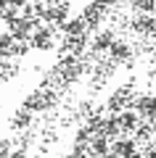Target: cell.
<instances>
[{
    "label": "cell",
    "mask_w": 156,
    "mask_h": 158,
    "mask_svg": "<svg viewBox=\"0 0 156 158\" xmlns=\"http://www.w3.org/2000/svg\"><path fill=\"white\" fill-rule=\"evenodd\" d=\"M106 0H95V3H90L87 8L82 11V21L87 24V27H98L100 19H103V13H106Z\"/></svg>",
    "instance_id": "cell-1"
},
{
    "label": "cell",
    "mask_w": 156,
    "mask_h": 158,
    "mask_svg": "<svg viewBox=\"0 0 156 158\" xmlns=\"http://www.w3.org/2000/svg\"><path fill=\"white\" fill-rule=\"evenodd\" d=\"M132 108L138 111V116L145 118V121L156 118V98H154V95H140L138 100L132 103Z\"/></svg>",
    "instance_id": "cell-2"
},
{
    "label": "cell",
    "mask_w": 156,
    "mask_h": 158,
    "mask_svg": "<svg viewBox=\"0 0 156 158\" xmlns=\"http://www.w3.org/2000/svg\"><path fill=\"white\" fill-rule=\"evenodd\" d=\"M32 48H37V50H50V48H53V29H50V27L34 29V34H32Z\"/></svg>",
    "instance_id": "cell-3"
},
{
    "label": "cell",
    "mask_w": 156,
    "mask_h": 158,
    "mask_svg": "<svg viewBox=\"0 0 156 158\" xmlns=\"http://www.w3.org/2000/svg\"><path fill=\"white\" fill-rule=\"evenodd\" d=\"M32 29H34V24H32V21H27V19H21V16L13 19V21L8 24V32H11V34H13V40H19V42H24V40L29 37V32H32Z\"/></svg>",
    "instance_id": "cell-4"
},
{
    "label": "cell",
    "mask_w": 156,
    "mask_h": 158,
    "mask_svg": "<svg viewBox=\"0 0 156 158\" xmlns=\"http://www.w3.org/2000/svg\"><path fill=\"white\" fill-rule=\"evenodd\" d=\"M122 121H119V113H111V116H106V124H103V135L109 137V140H119L122 137Z\"/></svg>",
    "instance_id": "cell-5"
},
{
    "label": "cell",
    "mask_w": 156,
    "mask_h": 158,
    "mask_svg": "<svg viewBox=\"0 0 156 158\" xmlns=\"http://www.w3.org/2000/svg\"><path fill=\"white\" fill-rule=\"evenodd\" d=\"M135 150H138V142L135 140H122V137H119V140H114V145H111V153L119 156V158H130Z\"/></svg>",
    "instance_id": "cell-6"
},
{
    "label": "cell",
    "mask_w": 156,
    "mask_h": 158,
    "mask_svg": "<svg viewBox=\"0 0 156 158\" xmlns=\"http://www.w3.org/2000/svg\"><path fill=\"white\" fill-rule=\"evenodd\" d=\"M119 121H122V129L124 132H135L138 124H140V116H138L135 108H124V111L119 113Z\"/></svg>",
    "instance_id": "cell-7"
},
{
    "label": "cell",
    "mask_w": 156,
    "mask_h": 158,
    "mask_svg": "<svg viewBox=\"0 0 156 158\" xmlns=\"http://www.w3.org/2000/svg\"><path fill=\"white\" fill-rule=\"evenodd\" d=\"M132 29H135V32H140V34H154L156 32V19L140 13V16L132 21Z\"/></svg>",
    "instance_id": "cell-8"
},
{
    "label": "cell",
    "mask_w": 156,
    "mask_h": 158,
    "mask_svg": "<svg viewBox=\"0 0 156 158\" xmlns=\"http://www.w3.org/2000/svg\"><path fill=\"white\" fill-rule=\"evenodd\" d=\"M90 150H93V156H106V153H111V145H109V137L106 135H95L93 140H90Z\"/></svg>",
    "instance_id": "cell-9"
},
{
    "label": "cell",
    "mask_w": 156,
    "mask_h": 158,
    "mask_svg": "<svg viewBox=\"0 0 156 158\" xmlns=\"http://www.w3.org/2000/svg\"><path fill=\"white\" fill-rule=\"evenodd\" d=\"M85 27H87V24L82 21V16H79V19H72V21H66V24H61V29L69 34V37H82V34H85Z\"/></svg>",
    "instance_id": "cell-10"
},
{
    "label": "cell",
    "mask_w": 156,
    "mask_h": 158,
    "mask_svg": "<svg viewBox=\"0 0 156 158\" xmlns=\"http://www.w3.org/2000/svg\"><path fill=\"white\" fill-rule=\"evenodd\" d=\"M117 42L111 32H98V37L93 40V50H111V45Z\"/></svg>",
    "instance_id": "cell-11"
},
{
    "label": "cell",
    "mask_w": 156,
    "mask_h": 158,
    "mask_svg": "<svg viewBox=\"0 0 156 158\" xmlns=\"http://www.w3.org/2000/svg\"><path fill=\"white\" fill-rule=\"evenodd\" d=\"M124 103H127V90H117L111 95V100H109V111L111 113H119V111H124Z\"/></svg>",
    "instance_id": "cell-12"
},
{
    "label": "cell",
    "mask_w": 156,
    "mask_h": 158,
    "mask_svg": "<svg viewBox=\"0 0 156 158\" xmlns=\"http://www.w3.org/2000/svg\"><path fill=\"white\" fill-rule=\"evenodd\" d=\"M109 53H111L114 61H124V58H130V45H127V42H119V40H117V42L111 45V50H109Z\"/></svg>",
    "instance_id": "cell-13"
},
{
    "label": "cell",
    "mask_w": 156,
    "mask_h": 158,
    "mask_svg": "<svg viewBox=\"0 0 156 158\" xmlns=\"http://www.w3.org/2000/svg\"><path fill=\"white\" fill-rule=\"evenodd\" d=\"M132 8H135L138 13L154 16V11H156V0H132Z\"/></svg>",
    "instance_id": "cell-14"
},
{
    "label": "cell",
    "mask_w": 156,
    "mask_h": 158,
    "mask_svg": "<svg viewBox=\"0 0 156 158\" xmlns=\"http://www.w3.org/2000/svg\"><path fill=\"white\" fill-rule=\"evenodd\" d=\"M151 132H154V127H151L148 121H143V124H138V129H135V140L138 142H148Z\"/></svg>",
    "instance_id": "cell-15"
},
{
    "label": "cell",
    "mask_w": 156,
    "mask_h": 158,
    "mask_svg": "<svg viewBox=\"0 0 156 158\" xmlns=\"http://www.w3.org/2000/svg\"><path fill=\"white\" fill-rule=\"evenodd\" d=\"M82 45H85V34H82V37H69L66 40V50L79 53V50H82Z\"/></svg>",
    "instance_id": "cell-16"
},
{
    "label": "cell",
    "mask_w": 156,
    "mask_h": 158,
    "mask_svg": "<svg viewBox=\"0 0 156 158\" xmlns=\"http://www.w3.org/2000/svg\"><path fill=\"white\" fill-rule=\"evenodd\" d=\"M29 118H32V113L24 108L21 113H16V118H13V127H27V124H29Z\"/></svg>",
    "instance_id": "cell-17"
},
{
    "label": "cell",
    "mask_w": 156,
    "mask_h": 158,
    "mask_svg": "<svg viewBox=\"0 0 156 158\" xmlns=\"http://www.w3.org/2000/svg\"><path fill=\"white\" fill-rule=\"evenodd\" d=\"M27 50H29V45H27V42H13V48H11V56H24Z\"/></svg>",
    "instance_id": "cell-18"
},
{
    "label": "cell",
    "mask_w": 156,
    "mask_h": 158,
    "mask_svg": "<svg viewBox=\"0 0 156 158\" xmlns=\"http://www.w3.org/2000/svg\"><path fill=\"white\" fill-rule=\"evenodd\" d=\"M8 8H11V3H8V0H0V19L6 16V11Z\"/></svg>",
    "instance_id": "cell-19"
},
{
    "label": "cell",
    "mask_w": 156,
    "mask_h": 158,
    "mask_svg": "<svg viewBox=\"0 0 156 158\" xmlns=\"http://www.w3.org/2000/svg\"><path fill=\"white\" fill-rule=\"evenodd\" d=\"M145 158H156V145H151V148H145V153H143Z\"/></svg>",
    "instance_id": "cell-20"
},
{
    "label": "cell",
    "mask_w": 156,
    "mask_h": 158,
    "mask_svg": "<svg viewBox=\"0 0 156 158\" xmlns=\"http://www.w3.org/2000/svg\"><path fill=\"white\" fill-rule=\"evenodd\" d=\"M130 158H145V156H143V153H138V150H135V153H132Z\"/></svg>",
    "instance_id": "cell-21"
},
{
    "label": "cell",
    "mask_w": 156,
    "mask_h": 158,
    "mask_svg": "<svg viewBox=\"0 0 156 158\" xmlns=\"http://www.w3.org/2000/svg\"><path fill=\"white\" fill-rule=\"evenodd\" d=\"M98 158H119V156H114V153H106V156H98Z\"/></svg>",
    "instance_id": "cell-22"
},
{
    "label": "cell",
    "mask_w": 156,
    "mask_h": 158,
    "mask_svg": "<svg viewBox=\"0 0 156 158\" xmlns=\"http://www.w3.org/2000/svg\"><path fill=\"white\" fill-rule=\"evenodd\" d=\"M106 3H109V6H114V3H117V0H106Z\"/></svg>",
    "instance_id": "cell-23"
},
{
    "label": "cell",
    "mask_w": 156,
    "mask_h": 158,
    "mask_svg": "<svg viewBox=\"0 0 156 158\" xmlns=\"http://www.w3.org/2000/svg\"><path fill=\"white\" fill-rule=\"evenodd\" d=\"M24 3H34V0H24ZM37 3H40V0H37Z\"/></svg>",
    "instance_id": "cell-24"
},
{
    "label": "cell",
    "mask_w": 156,
    "mask_h": 158,
    "mask_svg": "<svg viewBox=\"0 0 156 158\" xmlns=\"http://www.w3.org/2000/svg\"><path fill=\"white\" fill-rule=\"evenodd\" d=\"M8 3H11V6H13V3H16V0H8Z\"/></svg>",
    "instance_id": "cell-25"
},
{
    "label": "cell",
    "mask_w": 156,
    "mask_h": 158,
    "mask_svg": "<svg viewBox=\"0 0 156 158\" xmlns=\"http://www.w3.org/2000/svg\"><path fill=\"white\" fill-rule=\"evenodd\" d=\"M154 135H156V127H154Z\"/></svg>",
    "instance_id": "cell-26"
}]
</instances>
